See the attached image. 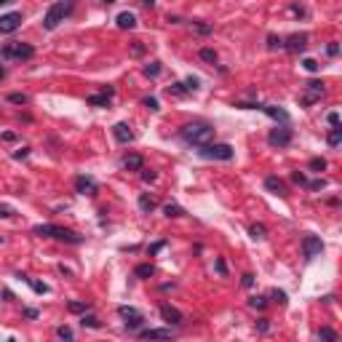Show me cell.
I'll return each mask as SVG.
<instances>
[{
	"mask_svg": "<svg viewBox=\"0 0 342 342\" xmlns=\"http://www.w3.org/2000/svg\"><path fill=\"white\" fill-rule=\"evenodd\" d=\"M179 139L190 144V147H201V144H209L214 139V126L206 121H193L187 126H182L179 131Z\"/></svg>",
	"mask_w": 342,
	"mask_h": 342,
	"instance_id": "cell-1",
	"label": "cell"
},
{
	"mask_svg": "<svg viewBox=\"0 0 342 342\" xmlns=\"http://www.w3.org/2000/svg\"><path fill=\"white\" fill-rule=\"evenodd\" d=\"M32 233H35V235H41V238H56V241L72 243V246L83 243V235H78L75 230H67V227L51 225V222H45V225H35V227H32Z\"/></svg>",
	"mask_w": 342,
	"mask_h": 342,
	"instance_id": "cell-2",
	"label": "cell"
},
{
	"mask_svg": "<svg viewBox=\"0 0 342 342\" xmlns=\"http://www.w3.org/2000/svg\"><path fill=\"white\" fill-rule=\"evenodd\" d=\"M72 8H75V0H56V3H51V8L43 16V30H48V32L56 30L72 14Z\"/></svg>",
	"mask_w": 342,
	"mask_h": 342,
	"instance_id": "cell-3",
	"label": "cell"
},
{
	"mask_svg": "<svg viewBox=\"0 0 342 342\" xmlns=\"http://www.w3.org/2000/svg\"><path fill=\"white\" fill-rule=\"evenodd\" d=\"M198 155L203 161H233V147L225 142H209L198 147Z\"/></svg>",
	"mask_w": 342,
	"mask_h": 342,
	"instance_id": "cell-4",
	"label": "cell"
},
{
	"mask_svg": "<svg viewBox=\"0 0 342 342\" xmlns=\"http://www.w3.org/2000/svg\"><path fill=\"white\" fill-rule=\"evenodd\" d=\"M0 56L3 59H32L35 56V48L30 43H22V41H14V43H5L0 48Z\"/></svg>",
	"mask_w": 342,
	"mask_h": 342,
	"instance_id": "cell-5",
	"label": "cell"
},
{
	"mask_svg": "<svg viewBox=\"0 0 342 342\" xmlns=\"http://www.w3.org/2000/svg\"><path fill=\"white\" fill-rule=\"evenodd\" d=\"M118 315L123 318V324H126L128 332H136V329L144 324V315L136 310V307H131V305H121L118 307Z\"/></svg>",
	"mask_w": 342,
	"mask_h": 342,
	"instance_id": "cell-6",
	"label": "cell"
},
{
	"mask_svg": "<svg viewBox=\"0 0 342 342\" xmlns=\"http://www.w3.org/2000/svg\"><path fill=\"white\" fill-rule=\"evenodd\" d=\"M321 252H324V241H321L318 235H305V238H302V256H305V259H315Z\"/></svg>",
	"mask_w": 342,
	"mask_h": 342,
	"instance_id": "cell-7",
	"label": "cell"
},
{
	"mask_svg": "<svg viewBox=\"0 0 342 342\" xmlns=\"http://www.w3.org/2000/svg\"><path fill=\"white\" fill-rule=\"evenodd\" d=\"M267 142H270L273 147H286V144L292 142V128H289V123L270 128V134H267Z\"/></svg>",
	"mask_w": 342,
	"mask_h": 342,
	"instance_id": "cell-8",
	"label": "cell"
},
{
	"mask_svg": "<svg viewBox=\"0 0 342 342\" xmlns=\"http://www.w3.org/2000/svg\"><path fill=\"white\" fill-rule=\"evenodd\" d=\"M24 16L19 14V11H11V14H3L0 16V35H11V32H16L22 27Z\"/></svg>",
	"mask_w": 342,
	"mask_h": 342,
	"instance_id": "cell-9",
	"label": "cell"
},
{
	"mask_svg": "<svg viewBox=\"0 0 342 342\" xmlns=\"http://www.w3.org/2000/svg\"><path fill=\"white\" fill-rule=\"evenodd\" d=\"M324 94H326V88H324V83H321V81L305 83V96H302V104H305V107H310V104H315Z\"/></svg>",
	"mask_w": 342,
	"mask_h": 342,
	"instance_id": "cell-10",
	"label": "cell"
},
{
	"mask_svg": "<svg viewBox=\"0 0 342 342\" xmlns=\"http://www.w3.org/2000/svg\"><path fill=\"white\" fill-rule=\"evenodd\" d=\"M284 48L292 51V54H302L307 48V32H297V35L284 38Z\"/></svg>",
	"mask_w": 342,
	"mask_h": 342,
	"instance_id": "cell-11",
	"label": "cell"
},
{
	"mask_svg": "<svg viewBox=\"0 0 342 342\" xmlns=\"http://www.w3.org/2000/svg\"><path fill=\"white\" fill-rule=\"evenodd\" d=\"M161 318L166 321V324H171V326H182V324H185V315L176 310L174 305H169V302H163V305H161Z\"/></svg>",
	"mask_w": 342,
	"mask_h": 342,
	"instance_id": "cell-12",
	"label": "cell"
},
{
	"mask_svg": "<svg viewBox=\"0 0 342 342\" xmlns=\"http://www.w3.org/2000/svg\"><path fill=\"white\" fill-rule=\"evenodd\" d=\"M113 96H115V88H113V86H102L99 94H91V96H88V104H94V107H107Z\"/></svg>",
	"mask_w": 342,
	"mask_h": 342,
	"instance_id": "cell-13",
	"label": "cell"
},
{
	"mask_svg": "<svg viewBox=\"0 0 342 342\" xmlns=\"http://www.w3.org/2000/svg\"><path fill=\"white\" fill-rule=\"evenodd\" d=\"M96 182L91 179V176H86V174H81V176H75V193H81V195H94L96 193Z\"/></svg>",
	"mask_w": 342,
	"mask_h": 342,
	"instance_id": "cell-14",
	"label": "cell"
},
{
	"mask_svg": "<svg viewBox=\"0 0 342 342\" xmlns=\"http://www.w3.org/2000/svg\"><path fill=\"white\" fill-rule=\"evenodd\" d=\"M113 136H115V139L118 142H121V144H128V142H134V131H131V126H128V123H115V126H113Z\"/></svg>",
	"mask_w": 342,
	"mask_h": 342,
	"instance_id": "cell-15",
	"label": "cell"
},
{
	"mask_svg": "<svg viewBox=\"0 0 342 342\" xmlns=\"http://www.w3.org/2000/svg\"><path fill=\"white\" fill-rule=\"evenodd\" d=\"M259 110L265 115H270L273 121H281V123H289V113L284 107H278V104H259Z\"/></svg>",
	"mask_w": 342,
	"mask_h": 342,
	"instance_id": "cell-16",
	"label": "cell"
},
{
	"mask_svg": "<svg viewBox=\"0 0 342 342\" xmlns=\"http://www.w3.org/2000/svg\"><path fill=\"white\" fill-rule=\"evenodd\" d=\"M139 337L142 340H171L174 332H171V329H142Z\"/></svg>",
	"mask_w": 342,
	"mask_h": 342,
	"instance_id": "cell-17",
	"label": "cell"
},
{
	"mask_svg": "<svg viewBox=\"0 0 342 342\" xmlns=\"http://www.w3.org/2000/svg\"><path fill=\"white\" fill-rule=\"evenodd\" d=\"M115 24H118L121 30H134V27H136V16L131 14V11H123V14H118Z\"/></svg>",
	"mask_w": 342,
	"mask_h": 342,
	"instance_id": "cell-18",
	"label": "cell"
},
{
	"mask_svg": "<svg viewBox=\"0 0 342 342\" xmlns=\"http://www.w3.org/2000/svg\"><path fill=\"white\" fill-rule=\"evenodd\" d=\"M265 187L270 190V193L281 195V198H284V195H286V185L278 179V176H267V179H265Z\"/></svg>",
	"mask_w": 342,
	"mask_h": 342,
	"instance_id": "cell-19",
	"label": "cell"
},
{
	"mask_svg": "<svg viewBox=\"0 0 342 342\" xmlns=\"http://www.w3.org/2000/svg\"><path fill=\"white\" fill-rule=\"evenodd\" d=\"M144 166V158L142 155H136V153H131L123 158V169H128V171H139Z\"/></svg>",
	"mask_w": 342,
	"mask_h": 342,
	"instance_id": "cell-20",
	"label": "cell"
},
{
	"mask_svg": "<svg viewBox=\"0 0 342 342\" xmlns=\"http://www.w3.org/2000/svg\"><path fill=\"white\" fill-rule=\"evenodd\" d=\"M155 198H150V195H139V212L142 214H153L155 212Z\"/></svg>",
	"mask_w": 342,
	"mask_h": 342,
	"instance_id": "cell-21",
	"label": "cell"
},
{
	"mask_svg": "<svg viewBox=\"0 0 342 342\" xmlns=\"http://www.w3.org/2000/svg\"><path fill=\"white\" fill-rule=\"evenodd\" d=\"M163 214H166L169 219H176V216H185V209L176 206V203H166V206H163Z\"/></svg>",
	"mask_w": 342,
	"mask_h": 342,
	"instance_id": "cell-22",
	"label": "cell"
},
{
	"mask_svg": "<svg viewBox=\"0 0 342 342\" xmlns=\"http://www.w3.org/2000/svg\"><path fill=\"white\" fill-rule=\"evenodd\" d=\"M326 142L332 144V147H340V142H342V128H340V126H332V131H329V136H326Z\"/></svg>",
	"mask_w": 342,
	"mask_h": 342,
	"instance_id": "cell-23",
	"label": "cell"
},
{
	"mask_svg": "<svg viewBox=\"0 0 342 342\" xmlns=\"http://www.w3.org/2000/svg\"><path fill=\"white\" fill-rule=\"evenodd\" d=\"M153 273H155V267L150 265V262H144V265H139V267H136V270H134V275H136V278H150V275H153Z\"/></svg>",
	"mask_w": 342,
	"mask_h": 342,
	"instance_id": "cell-24",
	"label": "cell"
},
{
	"mask_svg": "<svg viewBox=\"0 0 342 342\" xmlns=\"http://www.w3.org/2000/svg\"><path fill=\"white\" fill-rule=\"evenodd\" d=\"M161 62H150V64H144V75H147V78H158V75H161Z\"/></svg>",
	"mask_w": 342,
	"mask_h": 342,
	"instance_id": "cell-25",
	"label": "cell"
},
{
	"mask_svg": "<svg viewBox=\"0 0 342 342\" xmlns=\"http://www.w3.org/2000/svg\"><path fill=\"white\" fill-rule=\"evenodd\" d=\"M249 235H252L254 241H262L267 235V230H265V225H252L249 227Z\"/></svg>",
	"mask_w": 342,
	"mask_h": 342,
	"instance_id": "cell-26",
	"label": "cell"
},
{
	"mask_svg": "<svg viewBox=\"0 0 342 342\" xmlns=\"http://www.w3.org/2000/svg\"><path fill=\"white\" fill-rule=\"evenodd\" d=\"M318 340L334 342V340H337V332H334V329H329V326H321V329H318Z\"/></svg>",
	"mask_w": 342,
	"mask_h": 342,
	"instance_id": "cell-27",
	"label": "cell"
},
{
	"mask_svg": "<svg viewBox=\"0 0 342 342\" xmlns=\"http://www.w3.org/2000/svg\"><path fill=\"white\" fill-rule=\"evenodd\" d=\"M81 324H83V326H88V329H99V326H102V321L96 318V315H86V313H83Z\"/></svg>",
	"mask_w": 342,
	"mask_h": 342,
	"instance_id": "cell-28",
	"label": "cell"
},
{
	"mask_svg": "<svg viewBox=\"0 0 342 342\" xmlns=\"http://www.w3.org/2000/svg\"><path fill=\"white\" fill-rule=\"evenodd\" d=\"M19 278H22V281H27V284H30L32 289H35L38 294H48V286H45V284H38V281H32V278H27V275H19Z\"/></svg>",
	"mask_w": 342,
	"mask_h": 342,
	"instance_id": "cell-29",
	"label": "cell"
},
{
	"mask_svg": "<svg viewBox=\"0 0 342 342\" xmlns=\"http://www.w3.org/2000/svg\"><path fill=\"white\" fill-rule=\"evenodd\" d=\"M190 94V91L185 88V83H174V86H169V96H185Z\"/></svg>",
	"mask_w": 342,
	"mask_h": 342,
	"instance_id": "cell-30",
	"label": "cell"
},
{
	"mask_svg": "<svg viewBox=\"0 0 342 342\" xmlns=\"http://www.w3.org/2000/svg\"><path fill=\"white\" fill-rule=\"evenodd\" d=\"M8 102H11V104H27V102H30V96H27V94H19V91H14V94H8Z\"/></svg>",
	"mask_w": 342,
	"mask_h": 342,
	"instance_id": "cell-31",
	"label": "cell"
},
{
	"mask_svg": "<svg viewBox=\"0 0 342 342\" xmlns=\"http://www.w3.org/2000/svg\"><path fill=\"white\" fill-rule=\"evenodd\" d=\"M67 307H70V313H86V310H88V302H78V299H72Z\"/></svg>",
	"mask_w": 342,
	"mask_h": 342,
	"instance_id": "cell-32",
	"label": "cell"
},
{
	"mask_svg": "<svg viewBox=\"0 0 342 342\" xmlns=\"http://www.w3.org/2000/svg\"><path fill=\"white\" fill-rule=\"evenodd\" d=\"M267 48H270V51H275V48H284V38L270 35V38H267Z\"/></svg>",
	"mask_w": 342,
	"mask_h": 342,
	"instance_id": "cell-33",
	"label": "cell"
},
{
	"mask_svg": "<svg viewBox=\"0 0 342 342\" xmlns=\"http://www.w3.org/2000/svg\"><path fill=\"white\" fill-rule=\"evenodd\" d=\"M142 104L150 110V113H158V110H161V107H158V99H155V96H144Z\"/></svg>",
	"mask_w": 342,
	"mask_h": 342,
	"instance_id": "cell-34",
	"label": "cell"
},
{
	"mask_svg": "<svg viewBox=\"0 0 342 342\" xmlns=\"http://www.w3.org/2000/svg\"><path fill=\"white\" fill-rule=\"evenodd\" d=\"M265 305H267L265 297H249V307H254V310H262Z\"/></svg>",
	"mask_w": 342,
	"mask_h": 342,
	"instance_id": "cell-35",
	"label": "cell"
},
{
	"mask_svg": "<svg viewBox=\"0 0 342 342\" xmlns=\"http://www.w3.org/2000/svg\"><path fill=\"white\" fill-rule=\"evenodd\" d=\"M201 59H203V62H216V51L214 48H201Z\"/></svg>",
	"mask_w": 342,
	"mask_h": 342,
	"instance_id": "cell-36",
	"label": "cell"
},
{
	"mask_svg": "<svg viewBox=\"0 0 342 342\" xmlns=\"http://www.w3.org/2000/svg\"><path fill=\"white\" fill-rule=\"evenodd\" d=\"M193 30L198 32V35H209V32H212V24H203V22H193Z\"/></svg>",
	"mask_w": 342,
	"mask_h": 342,
	"instance_id": "cell-37",
	"label": "cell"
},
{
	"mask_svg": "<svg viewBox=\"0 0 342 342\" xmlns=\"http://www.w3.org/2000/svg\"><path fill=\"white\" fill-rule=\"evenodd\" d=\"M324 169H326V161H324V158H313V161H310V171H318V174H321Z\"/></svg>",
	"mask_w": 342,
	"mask_h": 342,
	"instance_id": "cell-38",
	"label": "cell"
},
{
	"mask_svg": "<svg viewBox=\"0 0 342 342\" xmlns=\"http://www.w3.org/2000/svg\"><path fill=\"white\" fill-rule=\"evenodd\" d=\"M270 297H273V302H278V305H286V294L281 292V289H273Z\"/></svg>",
	"mask_w": 342,
	"mask_h": 342,
	"instance_id": "cell-39",
	"label": "cell"
},
{
	"mask_svg": "<svg viewBox=\"0 0 342 342\" xmlns=\"http://www.w3.org/2000/svg\"><path fill=\"white\" fill-rule=\"evenodd\" d=\"M56 337L59 340H72V329L70 326H59L56 329Z\"/></svg>",
	"mask_w": 342,
	"mask_h": 342,
	"instance_id": "cell-40",
	"label": "cell"
},
{
	"mask_svg": "<svg viewBox=\"0 0 342 342\" xmlns=\"http://www.w3.org/2000/svg\"><path fill=\"white\" fill-rule=\"evenodd\" d=\"M139 171H142V179H144V182H155V179H158V174H155L153 169H144V166H142Z\"/></svg>",
	"mask_w": 342,
	"mask_h": 342,
	"instance_id": "cell-41",
	"label": "cell"
},
{
	"mask_svg": "<svg viewBox=\"0 0 342 342\" xmlns=\"http://www.w3.org/2000/svg\"><path fill=\"white\" fill-rule=\"evenodd\" d=\"M302 67L307 72H318V62H315V59H302Z\"/></svg>",
	"mask_w": 342,
	"mask_h": 342,
	"instance_id": "cell-42",
	"label": "cell"
},
{
	"mask_svg": "<svg viewBox=\"0 0 342 342\" xmlns=\"http://www.w3.org/2000/svg\"><path fill=\"white\" fill-rule=\"evenodd\" d=\"M198 86H201L198 78H193V75H190L187 81H185V88H187V91H198Z\"/></svg>",
	"mask_w": 342,
	"mask_h": 342,
	"instance_id": "cell-43",
	"label": "cell"
},
{
	"mask_svg": "<svg viewBox=\"0 0 342 342\" xmlns=\"http://www.w3.org/2000/svg\"><path fill=\"white\" fill-rule=\"evenodd\" d=\"M326 185H329L326 179H313V182H307V187H310V190H324Z\"/></svg>",
	"mask_w": 342,
	"mask_h": 342,
	"instance_id": "cell-44",
	"label": "cell"
},
{
	"mask_svg": "<svg viewBox=\"0 0 342 342\" xmlns=\"http://www.w3.org/2000/svg\"><path fill=\"white\" fill-rule=\"evenodd\" d=\"M292 179L297 182V185H307V176L302 174V171H294V174H292Z\"/></svg>",
	"mask_w": 342,
	"mask_h": 342,
	"instance_id": "cell-45",
	"label": "cell"
},
{
	"mask_svg": "<svg viewBox=\"0 0 342 342\" xmlns=\"http://www.w3.org/2000/svg\"><path fill=\"white\" fill-rule=\"evenodd\" d=\"M326 121H329V126H340V113H329Z\"/></svg>",
	"mask_w": 342,
	"mask_h": 342,
	"instance_id": "cell-46",
	"label": "cell"
},
{
	"mask_svg": "<svg viewBox=\"0 0 342 342\" xmlns=\"http://www.w3.org/2000/svg\"><path fill=\"white\" fill-rule=\"evenodd\" d=\"M326 54H329V56H337V54H340V45H337V43H329V45H326Z\"/></svg>",
	"mask_w": 342,
	"mask_h": 342,
	"instance_id": "cell-47",
	"label": "cell"
},
{
	"mask_svg": "<svg viewBox=\"0 0 342 342\" xmlns=\"http://www.w3.org/2000/svg\"><path fill=\"white\" fill-rule=\"evenodd\" d=\"M292 14H297V16H305L307 11H305V5H299V3H294L292 5Z\"/></svg>",
	"mask_w": 342,
	"mask_h": 342,
	"instance_id": "cell-48",
	"label": "cell"
},
{
	"mask_svg": "<svg viewBox=\"0 0 342 342\" xmlns=\"http://www.w3.org/2000/svg\"><path fill=\"white\" fill-rule=\"evenodd\" d=\"M241 284L246 286V289H252V286H254V275H252V273H246V275H243V281H241Z\"/></svg>",
	"mask_w": 342,
	"mask_h": 342,
	"instance_id": "cell-49",
	"label": "cell"
},
{
	"mask_svg": "<svg viewBox=\"0 0 342 342\" xmlns=\"http://www.w3.org/2000/svg\"><path fill=\"white\" fill-rule=\"evenodd\" d=\"M216 273H219V275H227V265H225V259H216Z\"/></svg>",
	"mask_w": 342,
	"mask_h": 342,
	"instance_id": "cell-50",
	"label": "cell"
},
{
	"mask_svg": "<svg viewBox=\"0 0 342 342\" xmlns=\"http://www.w3.org/2000/svg\"><path fill=\"white\" fill-rule=\"evenodd\" d=\"M131 54H134V56H142V54H144V45L136 41V43H134V48H131Z\"/></svg>",
	"mask_w": 342,
	"mask_h": 342,
	"instance_id": "cell-51",
	"label": "cell"
},
{
	"mask_svg": "<svg viewBox=\"0 0 342 342\" xmlns=\"http://www.w3.org/2000/svg\"><path fill=\"white\" fill-rule=\"evenodd\" d=\"M27 155H30V147H22V150H16V153H14L16 161H22V158H27Z\"/></svg>",
	"mask_w": 342,
	"mask_h": 342,
	"instance_id": "cell-52",
	"label": "cell"
},
{
	"mask_svg": "<svg viewBox=\"0 0 342 342\" xmlns=\"http://www.w3.org/2000/svg\"><path fill=\"white\" fill-rule=\"evenodd\" d=\"M163 246H166V243H163V241H158V243H153V246H150V254H158V252H161Z\"/></svg>",
	"mask_w": 342,
	"mask_h": 342,
	"instance_id": "cell-53",
	"label": "cell"
},
{
	"mask_svg": "<svg viewBox=\"0 0 342 342\" xmlns=\"http://www.w3.org/2000/svg\"><path fill=\"white\" fill-rule=\"evenodd\" d=\"M14 139H16L14 131H5V134H3V142H14Z\"/></svg>",
	"mask_w": 342,
	"mask_h": 342,
	"instance_id": "cell-54",
	"label": "cell"
},
{
	"mask_svg": "<svg viewBox=\"0 0 342 342\" xmlns=\"http://www.w3.org/2000/svg\"><path fill=\"white\" fill-rule=\"evenodd\" d=\"M24 315H27V318H38V310H32V307H24Z\"/></svg>",
	"mask_w": 342,
	"mask_h": 342,
	"instance_id": "cell-55",
	"label": "cell"
},
{
	"mask_svg": "<svg viewBox=\"0 0 342 342\" xmlns=\"http://www.w3.org/2000/svg\"><path fill=\"white\" fill-rule=\"evenodd\" d=\"M14 212H11V206H0V216H11Z\"/></svg>",
	"mask_w": 342,
	"mask_h": 342,
	"instance_id": "cell-56",
	"label": "cell"
},
{
	"mask_svg": "<svg viewBox=\"0 0 342 342\" xmlns=\"http://www.w3.org/2000/svg\"><path fill=\"white\" fill-rule=\"evenodd\" d=\"M139 3H142V5H147V8H153V5H155V0H139Z\"/></svg>",
	"mask_w": 342,
	"mask_h": 342,
	"instance_id": "cell-57",
	"label": "cell"
},
{
	"mask_svg": "<svg viewBox=\"0 0 342 342\" xmlns=\"http://www.w3.org/2000/svg\"><path fill=\"white\" fill-rule=\"evenodd\" d=\"M8 3H16V0H0V5H8Z\"/></svg>",
	"mask_w": 342,
	"mask_h": 342,
	"instance_id": "cell-58",
	"label": "cell"
},
{
	"mask_svg": "<svg viewBox=\"0 0 342 342\" xmlns=\"http://www.w3.org/2000/svg\"><path fill=\"white\" fill-rule=\"evenodd\" d=\"M3 75H5V67H3V64H0V81H3Z\"/></svg>",
	"mask_w": 342,
	"mask_h": 342,
	"instance_id": "cell-59",
	"label": "cell"
},
{
	"mask_svg": "<svg viewBox=\"0 0 342 342\" xmlns=\"http://www.w3.org/2000/svg\"><path fill=\"white\" fill-rule=\"evenodd\" d=\"M104 3H107V5H110V3H115V0H104Z\"/></svg>",
	"mask_w": 342,
	"mask_h": 342,
	"instance_id": "cell-60",
	"label": "cell"
},
{
	"mask_svg": "<svg viewBox=\"0 0 342 342\" xmlns=\"http://www.w3.org/2000/svg\"><path fill=\"white\" fill-rule=\"evenodd\" d=\"M0 243H3V238H0Z\"/></svg>",
	"mask_w": 342,
	"mask_h": 342,
	"instance_id": "cell-61",
	"label": "cell"
}]
</instances>
